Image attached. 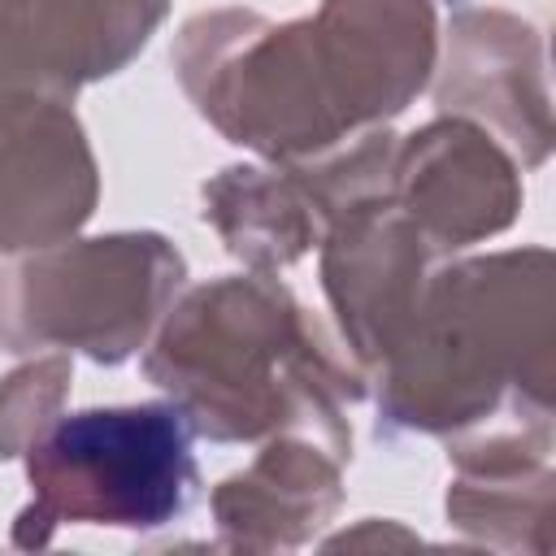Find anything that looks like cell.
Segmentation results:
<instances>
[{
    "label": "cell",
    "instance_id": "1",
    "mask_svg": "<svg viewBox=\"0 0 556 556\" xmlns=\"http://www.w3.org/2000/svg\"><path fill=\"white\" fill-rule=\"evenodd\" d=\"M30 486L39 521L165 526L195 486L187 417L174 404L70 413L30 447Z\"/></svg>",
    "mask_w": 556,
    "mask_h": 556
},
{
    "label": "cell",
    "instance_id": "2",
    "mask_svg": "<svg viewBox=\"0 0 556 556\" xmlns=\"http://www.w3.org/2000/svg\"><path fill=\"white\" fill-rule=\"evenodd\" d=\"M13 274L35 282L39 308L30 304L35 313L17 317L22 326H13L4 334L9 343L61 339V343H83L100 361H122L135 348L126 326H135L143 334L152 308L165 300L169 282H178L182 261L161 239H104L96 287L83 282L78 248L30 261L26 269H13Z\"/></svg>",
    "mask_w": 556,
    "mask_h": 556
}]
</instances>
